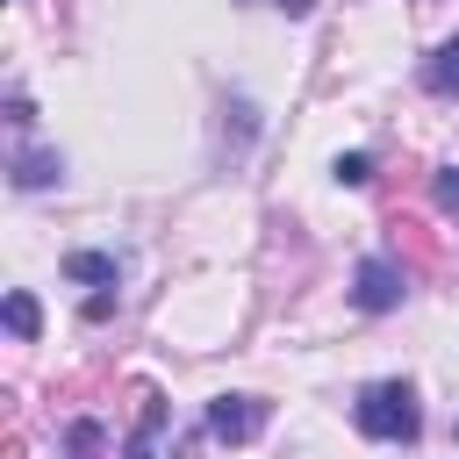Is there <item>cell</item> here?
<instances>
[{"instance_id": "3957f363", "label": "cell", "mask_w": 459, "mask_h": 459, "mask_svg": "<svg viewBox=\"0 0 459 459\" xmlns=\"http://www.w3.org/2000/svg\"><path fill=\"white\" fill-rule=\"evenodd\" d=\"M265 394H215L208 402V437H222V445H251L258 430H265Z\"/></svg>"}, {"instance_id": "52a82bcc", "label": "cell", "mask_w": 459, "mask_h": 459, "mask_svg": "<svg viewBox=\"0 0 459 459\" xmlns=\"http://www.w3.org/2000/svg\"><path fill=\"white\" fill-rule=\"evenodd\" d=\"M115 251H72L65 258V280H86V287H115Z\"/></svg>"}, {"instance_id": "277c9868", "label": "cell", "mask_w": 459, "mask_h": 459, "mask_svg": "<svg viewBox=\"0 0 459 459\" xmlns=\"http://www.w3.org/2000/svg\"><path fill=\"white\" fill-rule=\"evenodd\" d=\"M136 402H143V409H136V430H129L122 459H151V452H158V430H165V394H158V387H143Z\"/></svg>"}, {"instance_id": "30bf717a", "label": "cell", "mask_w": 459, "mask_h": 459, "mask_svg": "<svg viewBox=\"0 0 459 459\" xmlns=\"http://www.w3.org/2000/svg\"><path fill=\"white\" fill-rule=\"evenodd\" d=\"M430 201H437L445 215H459V165H437V172H430Z\"/></svg>"}, {"instance_id": "5b68a950", "label": "cell", "mask_w": 459, "mask_h": 459, "mask_svg": "<svg viewBox=\"0 0 459 459\" xmlns=\"http://www.w3.org/2000/svg\"><path fill=\"white\" fill-rule=\"evenodd\" d=\"M57 179H65V158H57V151H22V158H14V186H22V194H43V186H57Z\"/></svg>"}, {"instance_id": "8fae6325", "label": "cell", "mask_w": 459, "mask_h": 459, "mask_svg": "<svg viewBox=\"0 0 459 459\" xmlns=\"http://www.w3.org/2000/svg\"><path fill=\"white\" fill-rule=\"evenodd\" d=\"M366 179H373V158L366 151H344L337 158V186H366Z\"/></svg>"}, {"instance_id": "7a4b0ae2", "label": "cell", "mask_w": 459, "mask_h": 459, "mask_svg": "<svg viewBox=\"0 0 459 459\" xmlns=\"http://www.w3.org/2000/svg\"><path fill=\"white\" fill-rule=\"evenodd\" d=\"M402 294H409V273H402L387 251H373V258L359 265V280H351V301H359L366 316H387V308H402Z\"/></svg>"}, {"instance_id": "6da1fadb", "label": "cell", "mask_w": 459, "mask_h": 459, "mask_svg": "<svg viewBox=\"0 0 459 459\" xmlns=\"http://www.w3.org/2000/svg\"><path fill=\"white\" fill-rule=\"evenodd\" d=\"M351 423L380 445H416L423 430V409H416V387L409 380H366L359 402H351Z\"/></svg>"}, {"instance_id": "7c38bea8", "label": "cell", "mask_w": 459, "mask_h": 459, "mask_svg": "<svg viewBox=\"0 0 459 459\" xmlns=\"http://www.w3.org/2000/svg\"><path fill=\"white\" fill-rule=\"evenodd\" d=\"M273 7H280V14H308V0H273Z\"/></svg>"}, {"instance_id": "ba28073f", "label": "cell", "mask_w": 459, "mask_h": 459, "mask_svg": "<svg viewBox=\"0 0 459 459\" xmlns=\"http://www.w3.org/2000/svg\"><path fill=\"white\" fill-rule=\"evenodd\" d=\"M36 323H43V308H36V294H22V287H14V294H7V330H14L22 344H29V337H36Z\"/></svg>"}, {"instance_id": "9c48e42d", "label": "cell", "mask_w": 459, "mask_h": 459, "mask_svg": "<svg viewBox=\"0 0 459 459\" xmlns=\"http://www.w3.org/2000/svg\"><path fill=\"white\" fill-rule=\"evenodd\" d=\"M100 445H108V437H100V423H93V416H79V423L65 430V452H72V459H100Z\"/></svg>"}, {"instance_id": "8992f818", "label": "cell", "mask_w": 459, "mask_h": 459, "mask_svg": "<svg viewBox=\"0 0 459 459\" xmlns=\"http://www.w3.org/2000/svg\"><path fill=\"white\" fill-rule=\"evenodd\" d=\"M423 86H430V93H445V100L459 93V36H452V43H437V50L423 57Z\"/></svg>"}]
</instances>
